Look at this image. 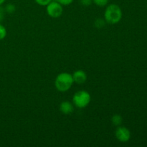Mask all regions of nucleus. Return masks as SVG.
<instances>
[{
	"label": "nucleus",
	"mask_w": 147,
	"mask_h": 147,
	"mask_svg": "<svg viewBox=\"0 0 147 147\" xmlns=\"http://www.w3.org/2000/svg\"><path fill=\"white\" fill-rule=\"evenodd\" d=\"M73 82L74 80L72 75L67 73H62L56 78L55 85L59 91L66 92L71 88Z\"/></svg>",
	"instance_id": "nucleus-2"
},
{
	"label": "nucleus",
	"mask_w": 147,
	"mask_h": 147,
	"mask_svg": "<svg viewBox=\"0 0 147 147\" xmlns=\"http://www.w3.org/2000/svg\"><path fill=\"white\" fill-rule=\"evenodd\" d=\"M4 9H5V11H7V12L11 14V13L15 11V7H14V5H13V4H8V5H7V7H5Z\"/></svg>",
	"instance_id": "nucleus-11"
},
{
	"label": "nucleus",
	"mask_w": 147,
	"mask_h": 147,
	"mask_svg": "<svg viewBox=\"0 0 147 147\" xmlns=\"http://www.w3.org/2000/svg\"><path fill=\"white\" fill-rule=\"evenodd\" d=\"M56 1H57L58 3H60L62 6L63 5H69V4H71L73 1V0H55Z\"/></svg>",
	"instance_id": "nucleus-13"
},
{
	"label": "nucleus",
	"mask_w": 147,
	"mask_h": 147,
	"mask_svg": "<svg viewBox=\"0 0 147 147\" xmlns=\"http://www.w3.org/2000/svg\"><path fill=\"white\" fill-rule=\"evenodd\" d=\"M6 35H7V30H6V28L4 26L0 24V40L5 38Z\"/></svg>",
	"instance_id": "nucleus-9"
},
{
	"label": "nucleus",
	"mask_w": 147,
	"mask_h": 147,
	"mask_svg": "<svg viewBox=\"0 0 147 147\" xmlns=\"http://www.w3.org/2000/svg\"><path fill=\"white\" fill-rule=\"evenodd\" d=\"M72 76H73L74 82H76L78 84H83L87 80V75H86V72L82 70H78L74 72Z\"/></svg>",
	"instance_id": "nucleus-6"
},
{
	"label": "nucleus",
	"mask_w": 147,
	"mask_h": 147,
	"mask_svg": "<svg viewBox=\"0 0 147 147\" xmlns=\"http://www.w3.org/2000/svg\"><path fill=\"white\" fill-rule=\"evenodd\" d=\"M94 4H96L99 7H104L109 2V0H93Z\"/></svg>",
	"instance_id": "nucleus-10"
},
{
	"label": "nucleus",
	"mask_w": 147,
	"mask_h": 147,
	"mask_svg": "<svg viewBox=\"0 0 147 147\" xmlns=\"http://www.w3.org/2000/svg\"><path fill=\"white\" fill-rule=\"evenodd\" d=\"M4 11H5L4 8L0 7V22L2 21L3 19L4 18Z\"/></svg>",
	"instance_id": "nucleus-16"
},
{
	"label": "nucleus",
	"mask_w": 147,
	"mask_h": 147,
	"mask_svg": "<svg viewBox=\"0 0 147 147\" xmlns=\"http://www.w3.org/2000/svg\"><path fill=\"white\" fill-rule=\"evenodd\" d=\"M122 121H123L122 117L119 115H114L111 119L112 123L115 126H120L122 123Z\"/></svg>",
	"instance_id": "nucleus-8"
},
{
	"label": "nucleus",
	"mask_w": 147,
	"mask_h": 147,
	"mask_svg": "<svg viewBox=\"0 0 147 147\" xmlns=\"http://www.w3.org/2000/svg\"><path fill=\"white\" fill-rule=\"evenodd\" d=\"M60 111L62 113L65 115L71 114L74 111L73 104L69 101H63L60 105Z\"/></svg>",
	"instance_id": "nucleus-7"
},
{
	"label": "nucleus",
	"mask_w": 147,
	"mask_h": 147,
	"mask_svg": "<svg viewBox=\"0 0 147 147\" xmlns=\"http://www.w3.org/2000/svg\"><path fill=\"white\" fill-rule=\"evenodd\" d=\"M36 2L41 6H47L50 2H51L52 0H35Z\"/></svg>",
	"instance_id": "nucleus-12"
},
{
	"label": "nucleus",
	"mask_w": 147,
	"mask_h": 147,
	"mask_svg": "<svg viewBox=\"0 0 147 147\" xmlns=\"http://www.w3.org/2000/svg\"><path fill=\"white\" fill-rule=\"evenodd\" d=\"M4 1H5V0H0V6H1V4L4 2Z\"/></svg>",
	"instance_id": "nucleus-17"
},
{
	"label": "nucleus",
	"mask_w": 147,
	"mask_h": 147,
	"mask_svg": "<svg viewBox=\"0 0 147 147\" xmlns=\"http://www.w3.org/2000/svg\"><path fill=\"white\" fill-rule=\"evenodd\" d=\"M104 17L105 20L109 24H117L121 20V9L117 4H110V5L108 6L106 11H105Z\"/></svg>",
	"instance_id": "nucleus-1"
},
{
	"label": "nucleus",
	"mask_w": 147,
	"mask_h": 147,
	"mask_svg": "<svg viewBox=\"0 0 147 147\" xmlns=\"http://www.w3.org/2000/svg\"><path fill=\"white\" fill-rule=\"evenodd\" d=\"M90 96L87 91L80 90L75 93L73 98V101L75 106L79 109L86 107L90 102Z\"/></svg>",
	"instance_id": "nucleus-3"
},
{
	"label": "nucleus",
	"mask_w": 147,
	"mask_h": 147,
	"mask_svg": "<svg viewBox=\"0 0 147 147\" xmlns=\"http://www.w3.org/2000/svg\"><path fill=\"white\" fill-rule=\"evenodd\" d=\"M63 11V7L56 1H51L47 5V12L50 17L57 18L62 15Z\"/></svg>",
	"instance_id": "nucleus-4"
},
{
	"label": "nucleus",
	"mask_w": 147,
	"mask_h": 147,
	"mask_svg": "<svg viewBox=\"0 0 147 147\" xmlns=\"http://www.w3.org/2000/svg\"><path fill=\"white\" fill-rule=\"evenodd\" d=\"M116 137L119 141L121 142H126L130 139V131L126 127L120 126L117 128L116 131Z\"/></svg>",
	"instance_id": "nucleus-5"
},
{
	"label": "nucleus",
	"mask_w": 147,
	"mask_h": 147,
	"mask_svg": "<svg viewBox=\"0 0 147 147\" xmlns=\"http://www.w3.org/2000/svg\"><path fill=\"white\" fill-rule=\"evenodd\" d=\"M96 26L98 28L103 27L104 26V21L103 20H100V19L96 20Z\"/></svg>",
	"instance_id": "nucleus-14"
},
{
	"label": "nucleus",
	"mask_w": 147,
	"mask_h": 147,
	"mask_svg": "<svg viewBox=\"0 0 147 147\" xmlns=\"http://www.w3.org/2000/svg\"><path fill=\"white\" fill-rule=\"evenodd\" d=\"M92 1H93V0H80V4L83 6H86V7L90 5Z\"/></svg>",
	"instance_id": "nucleus-15"
}]
</instances>
